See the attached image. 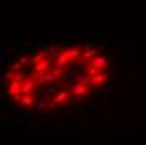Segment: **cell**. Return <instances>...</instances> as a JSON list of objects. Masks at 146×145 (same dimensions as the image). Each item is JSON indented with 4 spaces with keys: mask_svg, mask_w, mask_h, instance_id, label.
I'll return each mask as SVG.
<instances>
[{
    "mask_svg": "<svg viewBox=\"0 0 146 145\" xmlns=\"http://www.w3.org/2000/svg\"><path fill=\"white\" fill-rule=\"evenodd\" d=\"M117 47H121L123 49V52L128 56L129 61H134V54H136V42L134 41H124V42H119L117 44Z\"/></svg>",
    "mask_w": 146,
    "mask_h": 145,
    "instance_id": "6da1fadb",
    "label": "cell"
},
{
    "mask_svg": "<svg viewBox=\"0 0 146 145\" xmlns=\"http://www.w3.org/2000/svg\"><path fill=\"white\" fill-rule=\"evenodd\" d=\"M89 93V88L88 85H82V83H76L71 89V95L74 98H82V96H88Z\"/></svg>",
    "mask_w": 146,
    "mask_h": 145,
    "instance_id": "7a4b0ae2",
    "label": "cell"
},
{
    "mask_svg": "<svg viewBox=\"0 0 146 145\" xmlns=\"http://www.w3.org/2000/svg\"><path fill=\"white\" fill-rule=\"evenodd\" d=\"M52 59H49V58H45L42 62H39V64H35V72L39 74V78H42V76H45L47 74V69L52 66Z\"/></svg>",
    "mask_w": 146,
    "mask_h": 145,
    "instance_id": "3957f363",
    "label": "cell"
},
{
    "mask_svg": "<svg viewBox=\"0 0 146 145\" xmlns=\"http://www.w3.org/2000/svg\"><path fill=\"white\" fill-rule=\"evenodd\" d=\"M37 81L35 79H25L24 83H22V96H30L32 95V91L37 88Z\"/></svg>",
    "mask_w": 146,
    "mask_h": 145,
    "instance_id": "277c9868",
    "label": "cell"
},
{
    "mask_svg": "<svg viewBox=\"0 0 146 145\" xmlns=\"http://www.w3.org/2000/svg\"><path fill=\"white\" fill-rule=\"evenodd\" d=\"M111 78V71L109 69H104V71H99L96 76H94V79H92V85L94 86H99V85H104L108 79Z\"/></svg>",
    "mask_w": 146,
    "mask_h": 145,
    "instance_id": "5b68a950",
    "label": "cell"
},
{
    "mask_svg": "<svg viewBox=\"0 0 146 145\" xmlns=\"http://www.w3.org/2000/svg\"><path fill=\"white\" fill-rule=\"evenodd\" d=\"M54 64H56V68H57V69H66V68L71 64L67 52H66V51H62L57 58H56V62H54Z\"/></svg>",
    "mask_w": 146,
    "mask_h": 145,
    "instance_id": "8992f818",
    "label": "cell"
},
{
    "mask_svg": "<svg viewBox=\"0 0 146 145\" xmlns=\"http://www.w3.org/2000/svg\"><path fill=\"white\" fill-rule=\"evenodd\" d=\"M66 52H67V56H69V61H71V64H74L76 61H79V59L82 58V56H81V47H76V46H74L72 49L66 51Z\"/></svg>",
    "mask_w": 146,
    "mask_h": 145,
    "instance_id": "52a82bcc",
    "label": "cell"
},
{
    "mask_svg": "<svg viewBox=\"0 0 146 145\" xmlns=\"http://www.w3.org/2000/svg\"><path fill=\"white\" fill-rule=\"evenodd\" d=\"M69 98H71V91H69V89H62V91H59L57 95H56V98H54L52 101L57 103V105H60V103L67 101Z\"/></svg>",
    "mask_w": 146,
    "mask_h": 145,
    "instance_id": "ba28073f",
    "label": "cell"
},
{
    "mask_svg": "<svg viewBox=\"0 0 146 145\" xmlns=\"http://www.w3.org/2000/svg\"><path fill=\"white\" fill-rule=\"evenodd\" d=\"M37 83H59V76H56L54 72H47L45 76L37 79Z\"/></svg>",
    "mask_w": 146,
    "mask_h": 145,
    "instance_id": "9c48e42d",
    "label": "cell"
},
{
    "mask_svg": "<svg viewBox=\"0 0 146 145\" xmlns=\"http://www.w3.org/2000/svg\"><path fill=\"white\" fill-rule=\"evenodd\" d=\"M9 91H10V95L15 96V95H22V83H19V81H12L10 83V88H9Z\"/></svg>",
    "mask_w": 146,
    "mask_h": 145,
    "instance_id": "30bf717a",
    "label": "cell"
},
{
    "mask_svg": "<svg viewBox=\"0 0 146 145\" xmlns=\"http://www.w3.org/2000/svg\"><path fill=\"white\" fill-rule=\"evenodd\" d=\"M20 105H22V106H27V108H29V106H35V105H37V100H35V96H32V95H30V96H22Z\"/></svg>",
    "mask_w": 146,
    "mask_h": 145,
    "instance_id": "8fae6325",
    "label": "cell"
},
{
    "mask_svg": "<svg viewBox=\"0 0 146 145\" xmlns=\"http://www.w3.org/2000/svg\"><path fill=\"white\" fill-rule=\"evenodd\" d=\"M56 47H57L59 52H62L60 49H64V47H74V41H71V39H67V41H59V42L56 44Z\"/></svg>",
    "mask_w": 146,
    "mask_h": 145,
    "instance_id": "7c38bea8",
    "label": "cell"
},
{
    "mask_svg": "<svg viewBox=\"0 0 146 145\" xmlns=\"http://www.w3.org/2000/svg\"><path fill=\"white\" fill-rule=\"evenodd\" d=\"M19 61L22 62V66H32V64H34V58H32V56H29V54L20 56V59H19Z\"/></svg>",
    "mask_w": 146,
    "mask_h": 145,
    "instance_id": "4fadbf2b",
    "label": "cell"
},
{
    "mask_svg": "<svg viewBox=\"0 0 146 145\" xmlns=\"http://www.w3.org/2000/svg\"><path fill=\"white\" fill-rule=\"evenodd\" d=\"M74 68H76V71H81V69L88 68V61H84V59L81 58L79 61H76V62H74Z\"/></svg>",
    "mask_w": 146,
    "mask_h": 145,
    "instance_id": "5bb4252c",
    "label": "cell"
},
{
    "mask_svg": "<svg viewBox=\"0 0 146 145\" xmlns=\"http://www.w3.org/2000/svg\"><path fill=\"white\" fill-rule=\"evenodd\" d=\"M98 72H99V71H98L94 66H89V68H86V72H84V74H86L88 78H91V79H94V76H96Z\"/></svg>",
    "mask_w": 146,
    "mask_h": 145,
    "instance_id": "9a60e30c",
    "label": "cell"
},
{
    "mask_svg": "<svg viewBox=\"0 0 146 145\" xmlns=\"http://www.w3.org/2000/svg\"><path fill=\"white\" fill-rule=\"evenodd\" d=\"M45 58H47V52H45V51L39 52V54H35V56H34V64H39V62H42Z\"/></svg>",
    "mask_w": 146,
    "mask_h": 145,
    "instance_id": "2e32d148",
    "label": "cell"
},
{
    "mask_svg": "<svg viewBox=\"0 0 146 145\" xmlns=\"http://www.w3.org/2000/svg\"><path fill=\"white\" fill-rule=\"evenodd\" d=\"M35 108L39 110V111H42V110H45V108H49V103L45 101V100H37V105H35Z\"/></svg>",
    "mask_w": 146,
    "mask_h": 145,
    "instance_id": "e0dca14e",
    "label": "cell"
},
{
    "mask_svg": "<svg viewBox=\"0 0 146 145\" xmlns=\"http://www.w3.org/2000/svg\"><path fill=\"white\" fill-rule=\"evenodd\" d=\"M25 76H27V74H25V72L24 71H19V72H15V81H19V83H24V81H25Z\"/></svg>",
    "mask_w": 146,
    "mask_h": 145,
    "instance_id": "ac0fdd59",
    "label": "cell"
},
{
    "mask_svg": "<svg viewBox=\"0 0 146 145\" xmlns=\"http://www.w3.org/2000/svg\"><path fill=\"white\" fill-rule=\"evenodd\" d=\"M14 46L17 47V51H19V52H20L22 56H25V54L29 52V47H24V46H20L19 42H14Z\"/></svg>",
    "mask_w": 146,
    "mask_h": 145,
    "instance_id": "d6986e66",
    "label": "cell"
},
{
    "mask_svg": "<svg viewBox=\"0 0 146 145\" xmlns=\"http://www.w3.org/2000/svg\"><path fill=\"white\" fill-rule=\"evenodd\" d=\"M67 116V111L66 110H57L56 113H54V118L56 120H62V118H66Z\"/></svg>",
    "mask_w": 146,
    "mask_h": 145,
    "instance_id": "ffe728a7",
    "label": "cell"
},
{
    "mask_svg": "<svg viewBox=\"0 0 146 145\" xmlns=\"http://www.w3.org/2000/svg\"><path fill=\"white\" fill-rule=\"evenodd\" d=\"M5 59H9V54H7V51H5L3 47H0V64H2V66H3Z\"/></svg>",
    "mask_w": 146,
    "mask_h": 145,
    "instance_id": "44dd1931",
    "label": "cell"
},
{
    "mask_svg": "<svg viewBox=\"0 0 146 145\" xmlns=\"http://www.w3.org/2000/svg\"><path fill=\"white\" fill-rule=\"evenodd\" d=\"M45 42H40V41H32V42H29V46L27 47H34V49H37V47H44Z\"/></svg>",
    "mask_w": 146,
    "mask_h": 145,
    "instance_id": "7402d4cb",
    "label": "cell"
},
{
    "mask_svg": "<svg viewBox=\"0 0 146 145\" xmlns=\"http://www.w3.org/2000/svg\"><path fill=\"white\" fill-rule=\"evenodd\" d=\"M22 68H24V66H22V62H20V61H15L14 64H12V71H15V72L22 71Z\"/></svg>",
    "mask_w": 146,
    "mask_h": 145,
    "instance_id": "603a6c76",
    "label": "cell"
},
{
    "mask_svg": "<svg viewBox=\"0 0 146 145\" xmlns=\"http://www.w3.org/2000/svg\"><path fill=\"white\" fill-rule=\"evenodd\" d=\"M42 122H44V123H49V125H54V123H56V118H54V116H44Z\"/></svg>",
    "mask_w": 146,
    "mask_h": 145,
    "instance_id": "cb8c5ba5",
    "label": "cell"
},
{
    "mask_svg": "<svg viewBox=\"0 0 146 145\" xmlns=\"http://www.w3.org/2000/svg\"><path fill=\"white\" fill-rule=\"evenodd\" d=\"M12 101L14 103H20L22 101V95H15V96H12Z\"/></svg>",
    "mask_w": 146,
    "mask_h": 145,
    "instance_id": "d4e9b609",
    "label": "cell"
},
{
    "mask_svg": "<svg viewBox=\"0 0 146 145\" xmlns=\"http://www.w3.org/2000/svg\"><path fill=\"white\" fill-rule=\"evenodd\" d=\"M40 98L45 100V101H49V100H50V93H49V91H47V93H42V95H40Z\"/></svg>",
    "mask_w": 146,
    "mask_h": 145,
    "instance_id": "484cf974",
    "label": "cell"
},
{
    "mask_svg": "<svg viewBox=\"0 0 146 145\" xmlns=\"http://www.w3.org/2000/svg\"><path fill=\"white\" fill-rule=\"evenodd\" d=\"M98 122H102V123H106V122H108V118H106V113H101V115H99V118H98Z\"/></svg>",
    "mask_w": 146,
    "mask_h": 145,
    "instance_id": "4316f807",
    "label": "cell"
},
{
    "mask_svg": "<svg viewBox=\"0 0 146 145\" xmlns=\"http://www.w3.org/2000/svg\"><path fill=\"white\" fill-rule=\"evenodd\" d=\"M47 89H49V93H56V91H57L56 86H50V88H47Z\"/></svg>",
    "mask_w": 146,
    "mask_h": 145,
    "instance_id": "83f0119b",
    "label": "cell"
}]
</instances>
